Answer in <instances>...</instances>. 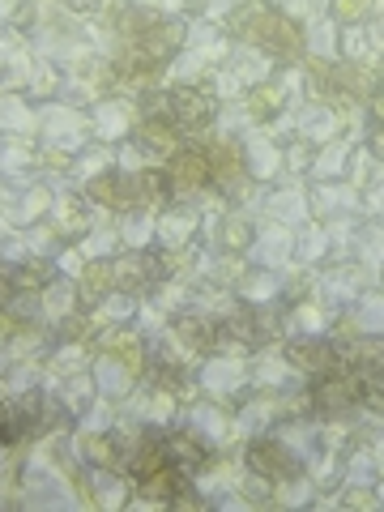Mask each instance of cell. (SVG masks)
I'll return each mask as SVG.
<instances>
[{
    "instance_id": "cell-14",
    "label": "cell",
    "mask_w": 384,
    "mask_h": 512,
    "mask_svg": "<svg viewBox=\"0 0 384 512\" xmlns=\"http://www.w3.org/2000/svg\"><path fill=\"white\" fill-rule=\"evenodd\" d=\"M359 9H363V0H338V13H342V18H355Z\"/></svg>"
},
{
    "instance_id": "cell-5",
    "label": "cell",
    "mask_w": 384,
    "mask_h": 512,
    "mask_svg": "<svg viewBox=\"0 0 384 512\" xmlns=\"http://www.w3.org/2000/svg\"><path fill=\"white\" fill-rule=\"evenodd\" d=\"M291 363L295 367H308V372H333L338 363V350L329 342H295L291 346Z\"/></svg>"
},
{
    "instance_id": "cell-13",
    "label": "cell",
    "mask_w": 384,
    "mask_h": 512,
    "mask_svg": "<svg viewBox=\"0 0 384 512\" xmlns=\"http://www.w3.org/2000/svg\"><path fill=\"white\" fill-rule=\"evenodd\" d=\"M43 282H47V269H43V265L22 269V278H18V286H43Z\"/></svg>"
},
{
    "instance_id": "cell-12",
    "label": "cell",
    "mask_w": 384,
    "mask_h": 512,
    "mask_svg": "<svg viewBox=\"0 0 384 512\" xmlns=\"http://www.w3.org/2000/svg\"><path fill=\"white\" fill-rule=\"evenodd\" d=\"M248 235H252V231H248V222H235V218L227 222V244H231V248H244V244H248Z\"/></svg>"
},
{
    "instance_id": "cell-7",
    "label": "cell",
    "mask_w": 384,
    "mask_h": 512,
    "mask_svg": "<svg viewBox=\"0 0 384 512\" xmlns=\"http://www.w3.org/2000/svg\"><path fill=\"white\" fill-rule=\"evenodd\" d=\"M167 197H171V175L167 171H141L137 175V201L163 205Z\"/></svg>"
},
{
    "instance_id": "cell-10",
    "label": "cell",
    "mask_w": 384,
    "mask_h": 512,
    "mask_svg": "<svg viewBox=\"0 0 384 512\" xmlns=\"http://www.w3.org/2000/svg\"><path fill=\"white\" fill-rule=\"evenodd\" d=\"M86 453L94 457V461H103V466H116V440H103V436H94V440H86Z\"/></svg>"
},
{
    "instance_id": "cell-4",
    "label": "cell",
    "mask_w": 384,
    "mask_h": 512,
    "mask_svg": "<svg viewBox=\"0 0 384 512\" xmlns=\"http://www.w3.org/2000/svg\"><path fill=\"white\" fill-rule=\"evenodd\" d=\"M167 175H171V184H180V188H201V184H210V180H214L205 150H184V154H175Z\"/></svg>"
},
{
    "instance_id": "cell-15",
    "label": "cell",
    "mask_w": 384,
    "mask_h": 512,
    "mask_svg": "<svg viewBox=\"0 0 384 512\" xmlns=\"http://www.w3.org/2000/svg\"><path fill=\"white\" fill-rule=\"evenodd\" d=\"M5 295H9V282H5V278H0V299H5Z\"/></svg>"
},
{
    "instance_id": "cell-9",
    "label": "cell",
    "mask_w": 384,
    "mask_h": 512,
    "mask_svg": "<svg viewBox=\"0 0 384 512\" xmlns=\"http://www.w3.org/2000/svg\"><path fill=\"white\" fill-rule=\"evenodd\" d=\"M205 158H210V175H218V180H239V171H244V163H239V154L231 146H214Z\"/></svg>"
},
{
    "instance_id": "cell-11",
    "label": "cell",
    "mask_w": 384,
    "mask_h": 512,
    "mask_svg": "<svg viewBox=\"0 0 384 512\" xmlns=\"http://www.w3.org/2000/svg\"><path fill=\"white\" fill-rule=\"evenodd\" d=\"M99 286L103 291L111 286V265H90L86 269V291H99Z\"/></svg>"
},
{
    "instance_id": "cell-3",
    "label": "cell",
    "mask_w": 384,
    "mask_h": 512,
    "mask_svg": "<svg viewBox=\"0 0 384 512\" xmlns=\"http://www.w3.org/2000/svg\"><path fill=\"white\" fill-rule=\"evenodd\" d=\"M248 466L256 470V474H265V478H295V457L286 453L282 444H269V440H256L252 448H248Z\"/></svg>"
},
{
    "instance_id": "cell-1",
    "label": "cell",
    "mask_w": 384,
    "mask_h": 512,
    "mask_svg": "<svg viewBox=\"0 0 384 512\" xmlns=\"http://www.w3.org/2000/svg\"><path fill=\"white\" fill-rule=\"evenodd\" d=\"M235 30H244V39L261 43L265 52H278V56H291L299 52V26L282 13H269V9H244L231 18Z\"/></svg>"
},
{
    "instance_id": "cell-8",
    "label": "cell",
    "mask_w": 384,
    "mask_h": 512,
    "mask_svg": "<svg viewBox=\"0 0 384 512\" xmlns=\"http://www.w3.org/2000/svg\"><path fill=\"white\" fill-rule=\"evenodd\" d=\"M90 197L111 205V210H128V192H124V180L120 175H99V180L90 184Z\"/></svg>"
},
{
    "instance_id": "cell-2",
    "label": "cell",
    "mask_w": 384,
    "mask_h": 512,
    "mask_svg": "<svg viewBox=\"0 0 384 512\" xmlns=\"http://www.w3.org/2000/svg\"><path fill=\"white\" fill-rule=\"evenodd\" d=\"M163 116L175 124V128H184V133H197V128H205L210 124V116H214V103L205 99L201 90H171V99H167V111Z\"/></svg>"
},
{
    "instance_id": "cell-6",
    "label": "cell",
    "mask_w": 384,
    "mask_h": 512,
    "mask_svg": "<svg viewBox=\"0 0 384 512\" xmlns=\"http://www.w3.org/2000/svg\"><path fill=\"white\" fill-rule=\"evenodd\" d=\"M175 338L188 342L192 350H210L218 342V329L205 316H180V320H175Z\"/></svg>"
}]
</instances>
